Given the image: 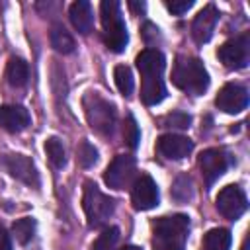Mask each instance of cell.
<instances>
[{
    "mask_svg": "<svg viewBox=\"0 0 250 250\" xmlns=\"http://www.w3.org/2000/svg\"><path fill=\"white\" fill-rule=\"evenodd\" d=\"M4 168L10 172L12 178L20 180L21 184L29 188H39V172L33 164V160L25 154H6L2 158Z\"/></svg>",
    "mask_w": 250,
    "mask_h": 250,
    "instance_id": "11",
    "label": "cell"
},
{
    "mask_svg": "<svg viewBox=\"0 0 250 250\" xmlns=\"http://www.w3.org/2000/svg\"><path fill=\"white\" fill-rule=\"evenodd\" d=\"M172 82L189 96H201L209 88V72L199 59L180 55L172 68Z\"/></svg>",
    "mask_w": 250,
    "mask_h": 250,
    "instance_id": "3",
    "label": "cell"
},
{
    "mask_svg": "<svg viewBox=\"0 0 250 250\" xmlns=\"http://www.w3.org/2000/svg\"><path fill=\"white\" fill-rule=\"evenodd\" d=\"M31 123L29 111L23 105H0V127L8 133H21Z\"/></svg>",
    "mask_w": 250,
    "mask_h": 250,
    "instance_id": "16",
    "label": "cell"
},
{
    "mask_svg": "<svg viewBox=\"0 0 250 250\" xmlns=\"http://www.w3.org/2000/svg\"><path fill=\"white\" fill-rule=\"evenodd\" d=\"M156 150L170 160H182L186 158L191 150H193V141L184 137V135H174V133H166L160 135L156 141Z\"/></svg>",
    "mask_w": 250,
    "mask_h": 250,
    "instance_id": "15",
    "label": "cell"
},
{
    "mask_svg": "<svg viewBox=\"0 0 250 250\" xmlns=\"http://www.w3.org/2000/svg\"><path fill=\"white\" fill-rule=\"evenodd\" d=\"M88 125L102 137H111L117 125V111L111 102L102 98L98 92H88L82 100Z\"/></svg>",
    "mask_w": 250,
    "mask_h": 250,
    "instance_id": "4",
    "label": "cell"
},
{
    "mask_svg": "<svg viewBox=\"0 0 250 250\" xmlns=\"http://www.w3.org/2000/svg\"><path fill=\"white\" fill-rule=\"evenodd\" d=\"M172 197L180 203H186L188 199L193 197V186H191V178L189 176H178L172 184V189H170Z\"/></svg>",
    "mask_w": 250,
    "mask_h": 250,
    "instance_id": "24",
    "label": "cell"
},
{
    "mask_svg": "<svg viewBox=\"0 0 250 250\" xmlns=\"http://www.w3.org/2000/svg\"><path fill=\"white\" fill-rule=\"evenodd\" d=\"M197 164L205 180V186H213L215 180H219L227 172V168L232 164V156L223 148H205L199 154Z\"/></svg>",
    "mask_w": 250,
    "mask_h": 250,
    "instance_id": "9",
    "label": "cell"
},
{
    "mask_svg": "<svg viewBox=\"0 0 250 250\" xmlns=\"http://www.w3.org/2000/svg\"><path fill=\"white\" fill-rule=\"evenodd\" d=\"M121 250H143L141 246H133V244H129V246H125V248H121Z\"/></svg>",
    "mask_w": 250,
    "mask_h": 250,
    "instance_id": "33",
    "label": "cell"
},
{
    "mask_svg": "<svg viewBox=\"0 0 250 250\" xmlns=\"http://www.w3.org/2000/svg\"><path fill=\"white\" fill-rule=\"evenodd\" d=\"M35 227H37V223H35V219H31V217L18 219V221L12 225V234H14V238H16L20 244H27V242H31V238H33V234H35Z\"/></svg>",
    "mask_w": 250,
    "mask_h": 250,
    "instance_id": "21",
    "label": "cell"
},
{
    "mask_svg": "<svg viewBox=\"0 0 250 250\" xmlns=\"http://www.w3.org/2000/svg\"><path fill=\"white\" fill-rule=\"evenodd\" d=\"M189 234V217L184 213L164 215L152 221L154 250H184Z\"/></svg>",
    "mask_w": 250,
    "mask_h": 250,
    "instance_id": "2",
    "label": "cell"
},
{
    "mask_svg": "<svg viewBox=\"0 0 250 250\" xmlns=\"http://www.w3.org/2000/svg\"><path fill=\"white\" fill-rule=\"evenodd\" d=\"M117 242H119V229L117 227H107L94 240L92 250H115L117 248Z\"/></svg>",
    "mask_w": 250,
    "mask_h": 250,
    "instance_id": "25",
    "label": "cell"
},
{
    "mask_svg": "<svg viewBox=\"0 0 250 250\" xmlns=\"http://www.w3.org/2000/svg\"><path fill=\"white\" fill-rule=\"evenodd\" d=\"M215 105L225 113H240L248 105V90L240 84H225L215 98Z\"/></svg>",
    "mask_w": 250,
    "mask_h": 250,
    "instance_id": "13",
    "label": "cell"
},
{
    "mask_svg": "<svg viewBox=\"0 0 250 250\" xmlns=\"http://www.w3.org/2000/svg\"><path fill=\"white\" fill-rule=\"evenodd\" d=\"M230 242H232L230 230L223 229V227H217V229H211V230L205 232L201 248L203 250H229Z\"/></svg>",
    "mask_w": 250,
    "mask_h": 250,
    "instance_id": "19",
    "label": "cell"
},
{
    "mask_svg": "<svg viewBox=\"0 0 250 250\" xmlns=\"http://www.w3.org/2000/svg\"><path fill=\"white\" fill-rule=\"evenodd\" d=\"M113 78H115V86H117V90H119L125 98L131 96V92H133V88H135L131 68H129L127 64H117L115 70H113Z\"/></svg>",
    "mask_w": 250,
    "mask_h": 250,
    "instance_id": "23",
    "label": "cell"
},
{
    "mask_svg": "<svg viewBox=\"0 0 250 250\" xmlns=\"http://www.w3.org/2000/svg\"><path fill=\"white\" fill-rule=\"evenodd\" d=\"M0 250H12V240L4 227H0Z\"/></svg>",
    "mask_w": 250,
    "mask_h": 250,
    "instance_id": "31",
    "label": "cell"
},
{
    "mask_svg": "<svg viewBox=\"0 0 250 250\" xmlns=\"http://www.w3.org/2000/svg\"><path fill=\"white\" fill-rule=\"evenodd\" d=\"M129 8L135 12V14H141V12H145V2H129Z\"/></svg>",
    "mask_w": 250,
    "mask_h": 250,
    "instance_id": "32",
    "label": "cell"
},
{
    "mask_svg": "<svg viewBox=\"0 0 250 250\" xmlns=\"http://www.w3.org/2000/svg\"><path fill=\"white\" fill-rule=\"evenodd\" d=\"M135 158L129 154H117L104 172V182L113 189H125L135 176Z\"/></svg>",
    "mask_w": 250,
    "mask_h": 250,
    "instance_id": "10",
    "label": "cell"
},
{
    "mask_svg": "<svg viewBox=\"0 0 250 250\" xmlns=\"http://www.w3.org/2000/svg\"><path fill=\"white\" fill-rule=\"evenodd\" d=\"M143 37L148 45H152V39H158V27L154 23H145L143 25Z\"/></svg>",
    "mask_w": 250,
    "mask_h": 250,
    "instance_id": "30",
    "label": "cell"
},
{
    "mask_svg": "<svg viewBox=\"0 0 250 250\" xmlns=\"http://www.w3.org/2000/svg\"><path fill=\"white\" fill-rule=\"evenodd\" d=\"M219 16H221L219 10L213 4H207L193 18V21H191V37H193V41L197 45H203L213 37V31H215V25L219 21Z\"/></svg>",
    "mask_w": 250,
    "mask_h": 250,
    "instance_id": "14",
    "label": "cell"
},
{
    "mask_svg": "<svg viewBox=\"0 0 250 250\" xmlns=\"http://www.w3.org/2000/svg\"><path fill=\"white\" fill-rule=\"evenodd\" d=\"M82 207H84V213H86V221H88V227L90 229H100L104 227L109 217L113 215L115 211V201L102 193L100 188L94 184V182H86L84 184V197H82Z\"/></svg>",
    "mask_w": 250,
    "mask_h": 250,
    "instance_id": "6",
    "label": "cell"
},
{
    "mask_svg": "<svg viewBox=\"0 0 250 250\" xmlns=\"http://www.w3.org/2000/svg\"><path fill=\"white\" fill-rule=\"evenodd\" d=\"M189 123L191 117L186 111H172L162 117V127H170V129H188Z\"/></svg>",
    "mask_w": 250,
    "mask_h": 250,
    "instance_id": "28",
    "label": "cell"
},
{
    "mask_svg": "<svg viewBox=\"0 0 250 250\" xmlns=\"http://www.w3.org/2000/svg\"><path fill=\"white\" fill-rule=\"evenodd\" d=\"M123 139H125V145L129 148H137L139 146V141H141V131H139V125L135 121L133 115H127L125 119V125H123Z\"/></svg>",
    "mask_w": 250,
    "mask_h": 250,
    "instance_id": "27",
    "label": "cell"
},
{
    "mask_svg": "<svg viewBox=\"0 0 250 250\" xmlns=\"http://www.w3.org/2000/svg\"><path fill=\"white\" fill-rule=\"evenodd\" d=\"M49 39H51V45L57 53H62V55H68L74 51V37L62 27V25H53L51 27V33H49Z\"/></svg>",
    "mask_w": 250,
    "mask_h": 250,
    "instance_id": "20",
    "label": "cell"
},
{
    "mask_svg": "<svg viewBox=\"0 0 250 250\" xmlns=\"http://www.w3.org/2000/svg\"><path fill=\"white\" fill-rule=\"evenodd\" d=\"M6 80L12 88H23L29 80V66L23 59L12 57L6 64Z\"/></svg>",
    "mask_w": 250,
    "mask_h": 250,
    "instance_id": "18",
    "label": "cell"
},
{
    "mask_svg": "<svg viewBox=\"0 0 250 250\" xmlns=\"http://www.w3.org/2000/svg\"><path fill=\"white\" fill-rule=\"evenodd\" d=\"M215 205H217V211L225 219L236 221V219H240L244 215V211L248 207V199H246V193L242 191L240 186L229 184L219 191V195L215 199Z\"/></svg>",
    "mask_w": 250,
    "mask_h": 250,
    "instance_id": "8",
    "label": "cell"
},
{
    "mask_svg": "<svg viewBox=\"0 0 250 250\" xmlns=\"http://www.w3.org/2000/svg\"><path fill=\"white\" fill-rule=\"evenodd\" d=\"M76 162L82 168H92L98 162V150L90 141H80L78 148H76Z\"/></svg>",
    "mask_w": 250,
    "mask_h": 250,
    "instance_id": "26",
    "label": "cell"
},
{
    "mask_svg": "<svg viewBox=\"0 0 250 250\" xmlns=\"http://www.w3.org/2000/svg\"><path fill=\"white\" fill-rule=\"evenodd\" d=\"M102 14V25H104V43L111 53H121L127 47L129 33L125 27V21L121 18L119 2L115 0H104L100 4Z\"/></svg>",
    "mask_w": 250,
    "mask_h": 250,
    "instance_id": "5",
    "label": "cell"
},
{
    "mask_svg": "<svg viewBox=\"0 0 250 250\" xmlns=\"http://www.w3.org/2000/svg\"><path fill=\"white\" fill-rule=\"evenodd\" d=\"M45 152L55 168H62L66 164V152H64L62 141L59 137H49L45 141Z\"/></svg>",
    "mask_w": 250,
    "mask_h": 250,
    "instance_id": "22",
    "label": "cell"
},
{
    "mask_svg": "<svg viewBox=\"0 0 250 250\" xmlns=\"http://www.w3.org/2000/svg\"><path fill=\"white\" fill-rule=\"evenodd\" d=\"M131 201H133V207L139 211H148L158 205L160 201L158 186L148 174H141L135 180L133 189H131Z\"/></svg>",
    "mask_w": 250,
    "mask_h": 250,
    "instance_id": "12",
    "label": "cell"
},
{
    "mask_svg": "<svg viewBox=\"0 0 250 250\" xmlns=\"http://www.w3.org/2000/svg\"><path fill=\"white\" fill-rule=\"evenodd\" d=\"M68 18L74 25V29L82 35H88L94 27V12H92V4L86 0H78L74 4H70L68 8Z\"/></svg>",
    "mask_w": 250,
    "mask_h": 250,
    "instance_id": "17",
    "label": "cell"
},
{
    "mask_svg": "<svg viewBox=\"0 0 250 250\" xmlns=\"http://www.w3.org/2000/svg\"><path fill=\"white\" fill-rule=\"evenodd\" d=\"M217 59L232 70H240L248 64L250 61V35L248 33H240L229 41H225L219 49H217Z\"/></svg>",
    "mask_w": 250,
    "mask_h": 250,
    "instance_id": "7",
    "label": "cell"
},
{
    "mask_svg": "<svg viewBox=\"0 0 250 250\" xmlns=\"http://www.w3.org/2000/svg\"><path fill=\"white\" fill-rule=\"evenodd\" d=\"M141 72V100L145 105H156L166 98V86L162 80L164 72V55L158 49H145L135 59Z\"/></svg>",
    "mask_w": 250,
    "mask_h": 250,
    "instance_id": "1",
    "label": "cell"
},
{
    "mask_svg": "<svg viewBox=\"0 0 250 250\" xmlns=\"http://www.w3.org/2000/svg\"><path fill=\"white\" fill-rule=\"evenodd\" d=\"M164 6H166V10L168 12H172L174 16H184L191 6H193V0H168V2H164Z\"/></svg>",
    "mask_w": 250,
    "mask_h": 250,
    "instance_id": "29",
    "label": "cell"
}]
</instances>
